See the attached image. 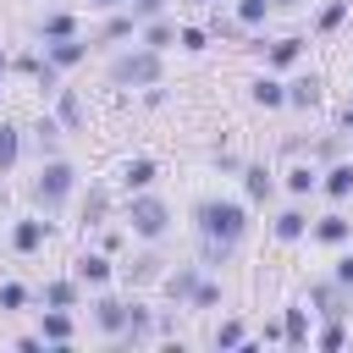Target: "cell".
<instances>
[{"instance_id": "22", "label": "cell", "mask_w": 353, "mask_h": 353, "mask_svg": "<svg viewBox=\"0 0 353 353\" xmlns=\"http://www.w3.org/2000/svg\"><path fill=\"white\" fill-rule=\"evenodd\" d=\"M33 33H39L44 44H50V39H72V33H77V17H72V11H44V17L33 22Z\"/></svg>"}, {"instance_id": "25", "label": "cell", "mask_w": 353, "mask_h": 353, "mask_svg": "<svg viewBox=\"0 0 353 353\" xmlns=\"http://www.w3.org/2000/svg\"><path fill=\"white\" fill-rule=\"evenodd\" d=\"M298 55H303V39H298V33H287V39H270L265 66H298Z\"/></svg>"}, {"instance_id": "35", "label": "cell", "mask_w": 353, "mask_h": 353, "mask_svg": "<svg viewBox=\"0 0 353 353\" xmlns=\"http://www.w3.org/2000/svg\"><path fill=\"white\" fill-rule=\"evenodd\" d=\"M160 265H165L160 254H138V259H132V276H138V281H160Z\"/></svg>"}, {"instance_id": "37", "label": "cell", "mask_w": 353, "mask_h": 353, "mask_svg": "<svg viewBox=\"0 0 353 353\" xmlns=\"http://www.w3.org/2000/svg\"><path fill=\"white\" fill-rule=\"evenodd\" d=\"M243 154H232V149H215V171H226V176H243Z\"/></svg>"}, {"instance_id": "31", "label": "cell", "mask_w": 353, "mask_h": 353, "mask_svg": "<svg viewBox=\"0 0 353 353\" xmlns=\"http://www.w3.org/2000/svg\"><path fill=\"white\" fill-rule=\"evenodd\" d=\"M265 17H270V0H237V22L243 28H265Z\"/></svg>"}, {"instance_id": "4", "label": "cell", "mask_w": 353, "mask_h": 353, "mask_svg": "<svg viewBox=\"0 0 353 353\" xmlns=\"http://www.w3.org/2000/svg\"><path fill=\"white\" fill-rule=\"evenodd\" d=\"M127 226H132V237H143V243H160L165 232H171V204L160 199V193H132L127 199Z\"/></svg>"}, {"instance_id": "28", "label": "cell", "mask_w": 353, "mask_h": 353, "mask_svg": "<svg viewBox=\"0 0 353 353\" xmlns=\"http://www.w3.org/2000/svg\"><path fill=\"white\" fill-rule=\"evenodd\" d=\"M320 188H325L331 199H347V193H353V160H336V165L320 176Z\"/></svg>"}, {"instance_id": "17", "label": "cell", "mask_w": 353, "mask_h": 353, "mask_svg": "<svg viewBox=\"0 0 353 353\" xmlns=\"http://www.w3.org/2000/svg\"><path fill=\"white\" fill-rule=\"evenodd\" d=\"M39 331H44V342L66 347V342L77 336V325H72V309H39Z\"/></svg>"}, {"instance_id": "2", "label": "cell", "mask_w": 353, "mask_h": 353, "mask_svg": "<svg viewBox=\"0 0 353 353\" xmlns=\"http://www.w3.org/2000/svg\"><path fill=\"white\" fill-rule=\"evenodd\" d=\"M72 193H77V165H72V160H61V154H50V160L39 165V176L28 182V199H33V210H39V215H61Z\"/></svg>"}, {"instance_id": "20", "label": "cell", "mask_w": 353, "mask_h": 353, "mask_svg": "<svg viewBox=\"0 0 353 353\" xmlns=\"http://www.w3.org/2000/svg\"><path fill=\"white\" fill-rule=\"evenodd\" d=\"M105 221H110V188L88 182V193H83V226H105Z\"/></svg>"}, {"instance_id": "18", "label": "cell", "mask_w": 353, "mask_h": 353, "mask_svg": "<svg viewBox=\"0 0 353 353\" xmlns=\"http://www.w3.org/2000/svg\"><path fill=\"white\" fill-rule=\"evenodd\" d=\"M248 99H254L259 110H287V83H276V77L259 72V77L248 83Z\"/></svg>"}, {"instance_id": "13", "label": "cell", "mask_w": 353, "mask_h": 353, "mask_svg": "<svg viewBox=\"0 0 353 353\" xmlns=\"http://www.w3.org/2000/svg\"><path fill=\"white\" fill-rule=\"evenodd\" d=\"M55 121H61L66 132H83L88 105H83V94H77V88H55Z\"/></svg>"}, {"instance_id": "11", "label": "cell", "mask_w": 353, "mask_h": 353, "mask_svg": "<svg viewBox=\"0 0 353 353\" xmlns=\"http://www.w3.org/2000/svg\"><path fill=\"white\" fill-rule=\"evenodd\" d=\"M77 298H83V281L77 276H55V281L39 287V303L44 309H77Z\"/></svg>"}, {"instance_id": "38", "label": "cell", "mask_w": 353, "mask_h": 353, "mask_svg": "<svg viewBox=\"0 0 353 353\" xmlns=\"http://www.w3.org/2000/svg\"><path fill=\"white\" fill-rule=\"evenodd\" d=\"M314 342H320V347H342V342H347V331H342V320H325Z\"/></svg>"}, {"instance_id": "12", "label": "cell", "mask_w": 353, "mask_h": 353, "mask_svg": "<svg viewBox=\"0 0 353 353\" xmlns=\"http://www.w3.org/2000/svg\"><path fill=\"white\" fill-rule=\"evenodd\" d=\"M320 88H325L320 72H298V77L287 83V105H292V110H314V105H320Z\"/></svg>"}, {"instance_id": "42", "label": "cell", "mask_w": 353, "mask_h": 353, "mask_svg": "<svg viewBox=\"0 0 353 353\" xmlns=\"http://www.w3.org/2000/svg\"><path fill=\"white\" fill-rule=\"evenodd\" d=\"M336 127H342V138H353V105H347V110L336 116Z\"/></svg>"}, {"instance_id": "14", "label": "cell", "mask_w": 353, "mask_h": 353, "mask_svg": "<svg viewBox=\"0 0 353 353\" xmlns=\"http://www.w3.org/2000/svg\"><path fill=\"white\" fill-rule=\"evenodd\" d=\"M110 270H116V265H110V254H105V248H99V254H77V259H72V276H77L83 287H105V281H110Z\"/></svg>"}, {"instance_id": "21", "label": "cell", "mask_w": 353, "mask_h": 353, "mask_svg": "<svg viewBox=\"0 0 353 353\" xmlns=\"http://www.w3.org/2000/svg\"><path fill=\"white\" fill-rule=\"evenodd\" d=\"M270 237H276V243H303V237H309V215H303V210H281V215L270 221Z\"/></svg>"}, {"instance_id": "10", "label": "cell", "mask_w": 353, "mask_h": 353, "mask_svg": "<svg viewBox=\"0 0 353 353\" xmlns=\"http://www.w3.org/2000/svg\"><path fill=\"white\" fill-rule=\"evenodd\" d=\"M127 309H132V298H94V325L116 342L127 331Z\"/></svg>"}, {"instance_id": "39", "label": "cell", "mask_w": 353, "mask_h": 353, "mask_svg": "<svg viewBox=\"0 0 353 353\" xmlns=\"http://www.w3.org/2000/svg\"><path fill=\"white\" fill-rule=\"evenodd\" d=\"M331 276H336L342 287H353V248H342V254L331 259Z\"/></svg>"}, {"instance_id": "29", "label": "cell", "mask_w": 353, "mask_h": 353, "mask_svg": "<svg viewBox=\"0 0 353 353\" xmlns=\"http://www.w3.org/2000/svg\"><path fill=\"white\" fill-rule=\"evenodd\" d=\"M132 28H138V17H132V11H110L105 33H99L94 44H116V39H132Z\"/></svg>"}, {"instance_id": "46", "label": "cell", "mask_w": 353, "mask_h": 353, "mask_svg": "<svg viewBox=\"0 0 353 353\" xmlns=\"http://www.w3.org/2000/svg\"><path fill=\"white\" fill-rule=\"evenodd\" d=\"M6 204H11V193H6V182H0V210H6Z\"/></svg>"}, {"instance_id": "15", "label": "cell", "mask_w": 353, "mask_h": 353, "mask_svg": "<svg viewBox=\"0 0 353 353\" xmlns=\"http://www.w3.org/2000/svg\"><path fill=\"white\" fill-rule=\"evenodd\" d=\"M116 176H121V188H127V193H143V188L160 176V165H154L149 154H132V160H121V171H116Z\"/></svg>"}, {"instance_id": "16", "label": "cell", "mask_w": 353, "mask_h": 353, "mask_svg": "<svg viewBox=\"0 0 353 353\" xmlns=\"http://www.w3.org/2000/svg\"><path fill=\"white\" fill-rule=\"evenodd\" d=\"M243 193H248V204H265V199L276 193V171L259 165V160H248V165H243Z\"/></svg>"}, {"instance_id": "24", "label": "cell", "mask_w": 353, "mask_h": 353, "mask_svg": "<svg viewBox=\"0 0 353 353\" xmlns=\"http://www.w3.org/2000/svg\"><path fill=\"white\" fill-rule=\"evenodd\" d=\"M281 188L303 199V193H314V188H320V171H314L309 160H298V165H287V171H281Z\"/></svg>"}, {"instance_id": "9", "label": "cell", "mask_w": 353, "mask_h": 353, "mask_svg": "<svg viewBox=\"0 0 353 353\" xmlns=\"http://www.w3.org/2000/svg\"><path fill=\"white\" fill-rule=\"evenodd\" d=\"M309 237H314V243H325V248H347V243H353V221L331 210V215L309 221Z\"/></svg>"}, {"instance_id": "32", "label": "cell", "mask_w": 353, "mask_h": 353, "mask_svg": "<svg viewBox=\"0 0 353 353\" xmlns=\"http://www.w3.org/2000/svg\"><path fill=\"white\" fill-rule=\"evenodd\" d=\"M243 342H248L243 320H221V325H215V347H243Z\"/></svg>"}, {"instance_id": "36", "label": "cell", "mask_w": 353, "mask_h": 353, "mask_svg": "<svg viewBox=\"0 0 353 353\" xmlns=\"http://www.w3.org/2000/svg\"><path fill=\"white\" fill-rule=\"evenodd\" d=\"M215 303H221V281H210V276H204V281H199V292H193V303H188V309H215Z\"/></svg>"}, {"instance_id": "48", "label": "cell", "mask_w": 353, "mask_h": 353, "mask_svg": "<svg viewBox=\"0 0 353 353\" xmlns=\"http://www.w3.org/2000/svg\"><path fill=\"white\" fill-rule=\"evenodd\" d=\"M210 6H221V0H210Z\"/></svg>"}, {"instance_id": "41", "label": "cell", "mask_w": 353, "mask_h": 353, "mask_svg": "<svg viewBox=\"0 0 353 353\" xmlns=\"http://www.w3.org/2000/svg\"><path fill=\"white\" fill-rule=\"evenodd\" d=\"M17 347H22V353H39V347H44V331H33V336H17Z\"/></svg>"}, {"instance_id": "26", "label": "cell", "mask_w": 353, "mask_h": 353, "mask_svg": "<svg viewBox=\"0 0 353 353\" xmlns=\"http://www.w3.org/2000/svg\"><path fill=\"white\" fill-rule=\"evenodd\" d=\"M281 342H287V347H303V342H309V314H303L298 303L281 309Z\"/></svg>"}, {"instance_id": "19", "label": "cell", "mask_w": 353, "mask_h": 353, "mask_svg": "<svg viewBox=\"0 0 353 353\" xmlns=\"http://www.w3.org/2000/svg\"><path fill=\"white\" fill-rule=\"evenodd\" d=\"M138 44H149V50H171L176 44V22H165V17H149V22H138Z\"/></svg>"}, {"instance_id": "34", "label": "cell", "mask_w": 353, "mask_h": 353, "mask_svg": "<svg viewBox=\"0 0 353 353\" xmlns=\"http://www.w3.org/2000/svg\"><path fill=\"white\" fill-rule=\"evenodd\" d=\"M176 50L199 55V50H210V33H204V28H176Z\"/></svg>"}, {"instance_id": "1", "label": "cell", "mask_w": 353, "mask_h": 353, "mask_svg": "<svg viewBox=\"0 0 353 353\" xmlns=\"http://www.w3.org/2000/svg\"><path fill=\"white\" fill-rule=\"evenodd\" d=\"M254 221H248V204L243 199H199L193 204V237H199V265L215 270V265H232L237 248L248 243Z\"/></svg>"}, {"instance_id": "6", "label": "cell", "mask_w": 353, "mask_h": 353, "mask_svg": "<svg viewBox=\"0 0 353 353\" xmlns=\"http://www.w3.org/2000/svg\"><path fill=\"white\" fill-rule=\"evenodd\" d=\"M199 281H204V265L193 259V265H176V270H165V276H160V292H165L176 309H188V303H193V292H199Z\"/></svg>"}, {"instance_id": "7", "label": "cell", "mask_w": 353, "mask_h": 353, "mask_svg": "<svg viewBox=\"0 0 353 353\" xmlns=\"http://www.w3.org/2000/svg\"><path fill=\"white\" fill-rule=\"evenodd\" d=\"M44 243H50V221L44 215H17L11 221V248L17 254H39Z\"/></svg>"}, {"instance_id": "43", "label": "cell", "mask_w": 353, "mask_h": 353, "mask_svg": "<svg viewBox=\"0 0 353 353\" xmlns=\"http://www.w3.org/2000/svg\"><path fill=\"white\" fill-rule=\"evenodd\" d=\"M127 0H88V11H121Z\"/></svg>"}, {"instance_id": "8", "label": "cell", "mask_w": 353, "mask_h": 353, "mask_svg": "<svg viewBox=\"0 0 353 353\" xmlns=\"http://www.w3.org/2000/svg\"><path fill=\"white\" fill-rule=\"evenodd\" d=\"M88 50H94V39H83V33H72V39H50V44H44V55H50L61 72L83 66V61H88Z\"/></svg>"}, {"instance_id": "5", "label": "cell", "mask_w": 353, "mask_h": 353, "mask_svg": "<svg viewBox=\"0 0 353 353\" xmlns=\"http://www.w3.org/2000/svg\"><path fill=\"white\" fill-rule=\"evenodd\" d=\"M309 303H314V314H320V320H342V314L353 309V287H342L336 276L309 281Z\"/></svg>"}, {"instance_id": "33", "label": "cell", "mask_w": 353, "mask_h": 353, "mask_svg": "<svg viewBox=\"0 0 353 353\" xmlns=\"http://www.w3.org/2000/svg\"><path fill=\"white\" fill-rule=\"evenodd\" d=\"M28 303V287L22 281H0V314H17Z\"/></svg>"}, {"instance_id": "45", "label": "cell", "mask_w": 353, "mask_h": 353, "mask_svg": "<svg viewBox=\"0 0 353 353\" xmlns=\"http://www.w3.org/2000/svg\"><path fill=\"white\" fill-rule=\"evenodd\" d=\"M6 72H11V55H6V50H0V77H6Z\"/></svg>"}, {"instance_id": "40", "label": "cell", "mask_w": 353, "mask_h": 353, "mask_svg": "<svg viewBox=\"0 0 353 353\" xmlns=\"http://www.w3.org/2000/svg\"><path fill=\"white\" fill-rule=\"evenodd\" d=\"M127 11H132L138 22H149V17H160V11H165V0H127Z\"/></svg>"}, {"instance_id": "44", "label": "cell", "mask_w": 353, "mask_h": 353, "mask_svg": "<svg viewBox=\"0 0 353 353\" xmlns=\"http://www.w3.org/2000/svg\"><path fill=\"white\" fill-rule=\"evenodd\" d=\"M292 6H303V0H270V11H292Z\"/></svg>"}, {"instance_id": "27", "label": "cell", "mask_w": 353, "mask_h": 353, "mask_svg": "<svg viewBox=\"0 0 353 353\" xmlns=\"http://www.w3.org/2000/svg\"><path fill=\"white\" fill-rule=\"evenodd\" d=\"M347 11H353V0H325V6L314 11V33H336V28L347 22Z\"/></svg>"}, {"instance_id": "30", "label": "cell", "mask_w": 353, "mask_h": 353, "mask_svg": "<svg viewBox=\"0 0 353 353\" xmlns=\"http://www.w3.org/2000/svg\"><path fill=\"white\" fill-rule=\"evenodd\" d=\"M33 138H39V149H44V160H50V154H55V143L66 138V127H61L55 116H39V121H33Z\"/></svg>"}, {"instance_id": "47", "label": "cell", "mask_w": 353, "mask_h": 353, "mask_svg": "<svg viewBox=\"0 0 353 353\" xmlns=\"http://www.w3.org/2000/svg\"><path fill=\"white\" fill-rule=\"evenodd\" d=\"M188 6H210V0H188Z\"/></svg>"}, {"instance_id": "23", "label": "cell", "mask_w": 353, "mask_h": 353, "mask_svg": "<svg viewBox=\"0 0 353 353\" xmlns=\"http://www.w3.org/2000/svg\"><path fill=\"white\" fill-rule=\"evenodd\" d=\"M22 160V127L17 121H0V176H11Z\"/></svg>"}, {"instance_id": "3", "label": "cell", "mask_w": 353, "mask_h": 353, "mask_svg": "<svg viewBox=\"0 0 353 353\" xmlns=\"http://www.w3.org/2000/svg\"><path fill=\"white\" fill-rule=\"evenodd\" d=\"M105 77H110V88H154V83L165 77V61H160V50L138 44V50H121V55H110Z\"/></svg>"}]
</instances>
